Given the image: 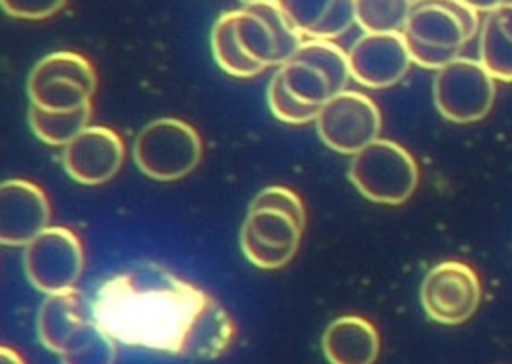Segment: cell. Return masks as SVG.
Listing matches in <instances>:
<instances>
[{
    "label": "cell",
    "instance_id": "1",
    "mask_svg": "<svg viewBox=\"0 0 512 364\" xmlns=\"http://www.w3.org/2000/svg\"><path fill=\"white\" fill-rule=\"evenodd\" d=\"M92 320L120 344L194 360H216L234 340L226 308L158 262H138L104 280Z\"/></svg>",
    "mask_w": 512,
    "mask_h": 364
},
{
    "label": "cell",
    "instance_id": "2",
    "mask_svg": "<svg viewBox=\"0 0 512 364\" xmlns=\"http://www.w3.org/2000/svg\"><path fill=\"white\" fill-rule=\"evenodd\" d=\"M480 26V12L462 0H414L402 34L414 64L440 70L462 56Z\"/></svg>",
    "mask_w": 512,
    "mask_h": 364
},
{
    "label": "cell",
    "instance_id": "3",
    "mask_svg": "<svg viewBox=\"0 0 512 364\" xmlns=\"http://www.w3.org/2000/svg\"><path fill=\"white\" fill-rule=\"evenodd\" d=\"M414 156L394 140L378 138L356 152L348 166V180L370 202L404 204L418 186Z\"/></svg>",
    "mask_w": 512,
    "mask_h": 364
},
{
    "label": "cell",
    "instance_id": "4",
    "mask_svg": "<svg viewBox=\"0 0 512 364\" xmlns=\"http://www.w3.org/2000/svg\"><path fill=\"white\" fill-rule=\"evenodd\" d=\"M138 170L158 182H174L188 176L202 160L198 130L180 118H156L148 122L132 144Z\"/></svg>",
    "mask_w": 512,
    "mask_h": 364
},
{
    "label": "cell",
    "instance_id": "5",
    "mask_svg": "<svg viewBox=\"0 0 512 364\" xmlns=\"http://www.w3.org/2000/svg\"><path fill=\"white\" fill-rule=\"evenodd\" d=\"M286 88L300 102L322 108L350 82L348 52L336 40L306 38L294 56L278 68Z\"/></svg>",
    "mask_w": 512,
    "mask_h": 364
},
{
    "label": "cell",
    "instance_id": "6",
    "mask_svg": "<svg viewBox=\"0 0 512 364\" xmlns=\"http://www.w3.org/2000/svg\"><path fill=\"white\" fill-rule=\"evenodd\" d=\"M96 84V72L80 52L56 50L32 66L26 92L38 108L68 112L92 102Z\"/></svg>",
    "mask_w": 512,
    "mask_h": 364
},
{
    "label": "cell",
    "instance_id": "7",
    "mask_svg": "<svg viewBox=\"0 0 512 364\" xmlns=\"http://www.w3.org/2000/svg\"><path fill=\"white\" fill-rule=\"evenodd\" d=\"M434 106L454 124H472L486 118L496 100V78L478 58L458 56L436 70L432 84Z\"/></svg>",
    "mask_w": 512,
    "mask_h": 364
},
{
    "label": "cell",
    "instance_id": "8",
    "mask_svg": "<svg viewBox=\"0 0 512 364\" xmlns=\"http://www.w3.org/2000/svg\"><path fill=\"white\" fill-rule=\"evenodd\" d=\"M236 34L244 52L264 68H280L306 40L278 0L248 2L238 8Z\"/></svg>",
    "mask_w": 512,
    "mask_h": 364
},
{
    "label": "cell",
    "instance_id": "9",
    "mask_svg": "<svg viewBox=\"0 0 512 364\" xmlns=\"http://www.w3.org/2000/svg\"><path fill=\"white\" fill-rule=\"evenodd\" d=\"M22 260L28 282L48 296L76 286L84 270V248L70 228L48 226L24 246Z\"/></svg>",
    "mask_w": 512,
    "mask_h": 364
},
{
    "label": "cell",
    "instance_id": "10",
    "mask_svg": "<svg viewBox=\"0 0 512 364\" xmlns=\"http://www.w3.org/2000/svg\"><path fill=\"white\" fill-rule=\"evenodd\" d=\"M482 300L478 272L462 260H442L432 266L420 284V304L426 316L444 326L464 324Z\"/></svg>",
    "mask_w": 512,
    "mask_h": 364
},
{
    "label": "cell",
    "instance_id": "11",
    "mask_svg": "<svg viewBox=\"0 0 512 364\" xmlns=\"http://www.w3.org/2000/svg\"><path fill=\"white\" fill-rule=\"evenodd\" d=\"M320 140L338 154H356L380 138L382 114L376 102L356 90L332 96L316 116Z\"/></svg>",
    "mask_w": 512,
    "mask_h": 364
},
{
    "label": "cell",
    "instance_id": "12",
    "mask_svg": "<svg viewBox=\"0 0 512 364\" xmlns=\"http://www.w3.org/2000/svg\"><path fill=\"white\" fill-rule=\"evenodd\" d=\"M304 226L276 208H248L240 228V250L250 264L262 270L286 266L302 238Z\"/></svg>",
    "mask_w": 512,
    "mask_h": 364
},
{
    "label": "cell",
    "instance_id": "13",
    "mask_svg": "<svg viewBox=\"0 0 512 364\" xmlns=\"http://www.w3.org/2000/svg\"><path fill=\"white\" fill-rule=\"evenodd\" d=\"M350 76L366 88H390L412 66V56L402 32H364L348 50Z\"/></svg>",
    "mask_w": 512,
    "mask_h": 364
},
{
    "label": "cell",
    "instance_id": "14",
    "mask_svg": "<svg viewBox=\"0 0 512 364\" xmlns=\"http://www.w3.org/2000/svg\"><path fill=\"white\" fill-rule=\"evenodd\" d=\"M124 160V142L116 130L88 126L62 150L66 174L84 186H98L116 176Z\"/></svg>",
    "mask_w": 512,
    "mask_h": 364
},
{
    "label": "cell",
    "instance_id": "15",
    "mask_svg": "<svg viewBox=\"0 0 512 364\" xmlns=\"http://www.w3.org/2000/svg\"><path fill=\"white\" fill-rule=\"evenodd\" d=\"M50 222V202L44 190L24 178L0 184V242L28 246Z\"/></svg>",
    "mask_w": 512,
    "mask_h": 364
},
{
    "label": "cell",
    "instance_id": "16",
    "mask_svg": "<svg viewBox=\"0 0 512 364\" xmlns=\"http://www.w3.org/2000/svg\"><path fill=\"white\" fill-rule=\"evenodd\" d=\"M322 352L330 364H374L380 354V336L370 320L340 316L326 326Z\"/></svg>",
    "mask_w": 512,
    "mask_h": 364
},
{
    "label": "cell",
    "instance_id": "17",
    "mask_svg": "<svg viewBox=\"0 0 512 364\" xmlns=\"http://www.w3.org/2000/svg\"><path fill=\"white\" fill-rule=\"evenodd\" d=\"M304 38L336 40L356 22V0H278Z\"/></svg>",
    "mask_w": 512,
    "mask_h": 364
},
{
    "label": "cell",
    "instance_id": "18",
    "mask_svg": "<svg viewBox=\"0 0 512 364\" xmlns=\"http://www.w3.org/2000/svg\"><path fill=\"white\" fill-rule=\"evenodd\" d=\"M86 322L82 296L76 288L48 294L36 316L38 340L46 350L60 356Z\"/></svg>",
    "mask_w": 512,
    "mask_h": 364
},
{
    "label": "cell",
    "instance_id": "19",
    "mask_svg": "<svg viewBox=\"0 0 512 364\" xmlns=\"http://www.w3.org/2000/svg\"><path fill=\"white\" fill-rule=\"evenodd\" d=\"M478 60L496 82H512V2H502L482 18Z\"/></svg>",
    "mask_w": 512,
    "mask_h": 364
},
{
    "label": "cell",
    "instance_id": "20",
    "mask_svg": "<svg viewBox=\"0 0 512 364\" xmlns=\"http://www.w3.org/2000/svg\"><path fill=\"white\" fill-rule=\"evenodd\" d=\"M210 48L216 64L230 76L252 78L266 70L244 52L236 34V10L224 12L216 18L210 32Z\"/></svg>",
    "mask_w": 512,
    "mask_h": 364
},
{
    "label": "cell",
    "instance_id": "21",
    "mask_svg": "<svg viewBox=\"0 0 512 364\" xmlns=\"http://www.w3.org/2000/svg\"><path fill=\"white\" fill-rule=\"evenodd\" d=\"M92 116V102L68 110V112H52L30 104L28 108V124L38 140L50 146H66L70 144L82 130L88 128Z\"/></svg>",
    "mask_w": 512,
    "mask_h": 364
},
{
    "label": "cell",
    "instance_id": "22",
    "mask_svg": "<svg viewBox=\"0 0 512 364\" xmlns=\"http://www.w3.org/2000/svg\"><path fill=\"white\" fill-rule=\"evenodd\" d=\"M116 340L94 320H88L60 354V364H114Z\"/></svg>",
    "mask_w": 512,
    "mask_h": 364
},
{
    "label": "cell",
    "instance_id": "23",
    "mask_svg": "<svg viewBox=\"0 0 512 364\" xmlns=\"http://www.w3.org/2000/svg\"><path fill=\"white\" fill-rule=\"evenodd\" d=\"M414 0H356V24L364 32H402Z\"/></svg>",
    "mask_w": 512,
    "mask_h": 364
},
{
    "label": "cell",
    "instance_id": "24",
    "mask_svg": "<svg viewBox=\"0 0 512 364\" xmlns=\"http://www.w3.org/2000/svg\"><path fill=\"white\" fill-rule=\"evenodd\" d=\"M268 106L270 112L276 116V120L286 122V124H306L316 120L320 108L318 106H310L300 102L296 96L290 94V90L286 88L282 76L278 74V70L274 72L270 84H268Z\"/></svg>",
    "mask_w": 512,
    "mask_h": 364
},
{
    "label": "cell",
    "instance_id": "25",
    "mask_svg": "<svg viewBox=\"0 0 512 364\" xmlns=\"http://www.w3.org/2000/svg\"><path fill=\"white\" fill-rule=\"evenodd\" d=\"M250 208H276V210H282V212L294 216L302 226L306 224L304 204H302L300 196L286 186H268V188L260 190L252 198Z\"/></svg>",
    "mask_w": 512,
    "mask_h": 364
},
{
    "label": "cell",
    "instance_id": "26",
    "mask_svg": "<svg viewBox=\"0 0 512 364\" xmlns=\"http://www.w3.org/2000/svg\"><path fill=\"white\" fill-rule=\"evenodd\" d=\"M2 10L18 20H46L58 14L68 0H0Z\"/></svg>",
    "mask_w": 512,
    "mask_h": 364
},
{
    "label": "cell",
    "instance_id": "27",
    "mask_svg": "<svg viewBox=\"0 0 512 364\" xmlns=\"http://www.w3.org/2000/svg\"><path fill=\"white\" fill-rule=\"evenodd\" d=\"M462 2H466L468 6H472V8L478 10V12L488 14L490 10H494L496 6H500V4L506 2V0H462Z\"/></svg>",
    "mask_w": 512,
    "mask_h": 364
},
{
    "label": "cell",
    "instance_id": "28",
    "mask_svg": "<svg viewBox=\"0 0 512 364\" xmlns=\"http://www.w3.org/2000/svg\"><path fill=\"white\" fill-rule=\"evenodd\" d=\"M0 364H26V362L16 350H12L8 346H2L0 348Z\"/></svg>",
    "mask_w": 512,
    "mask_h": 364
},
{
    "label": "cell",
    "instance_id": "29",
    "mask_svg": "<svg viewBox=\"0 0 512 364\" xmlns=\"http://www.w3.org/2000/svg\"><path fill=\"white\" fill-rule=\"evenodd\" d=\"M244 4H248V2H260V0H242Z\"/></svg>",
    "mask_w": 512,
    "mask_h": 364
},
{
    "label": "cell",
    "instance_id": "30",
    "mask_svg": "<svg viewBox=\"0 0 512 364\" xmlns=\"http://www.w3.org/2000/svg\"><path fill=\"white\" fill-rule=\"evenodd\" d=\"M508 2H512V0H508Z\"/></svg>",
    "mask_w": 512,
    "mask_h": 364
}]
</instances>
